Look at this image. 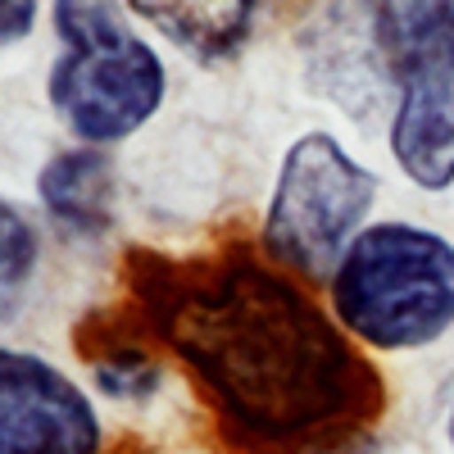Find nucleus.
<instances>
[{
	"label": "nucleus",
	"mask_w": 454,
	"mask_h": 454,
	"mask_svg": "<svg viewBox=\"0 0 454 454\" xmlns=\"http://www.w3.org/2000/svg\"><path fill=\"white\" fill-rule=\"evenodd\" d=\"M263 0H128L132 19L155 27L196 64H227L246 51Z\"/></svg>",
	"instance_id": "nucleus-8"
},
{
	"label": "nucleus",
	"mask_w": 454,
	"mask_h": 454,
	"mask_svg": "<svg viewBox=\"0 0 454 454\" xmlns=\"http://www.w3.org/2000/svg\"><path fill=\"white\" fill-rule=\"evenodd\" d=\"M327 305L368 350L432 346L454 327V241L409 218L368 223L327 278Z\"/></svg>",
	"instance_id": "nucleus-3"
},
{
	"label": "nucleus",
	"mask_w": 454,
	"mask_h": 454,
	"mask_svg": "<svg viewBox=\"0 0 454 454\" xmlns=\"http://www.w3.org/2000/svg\"><path fill=\"white\" fill-rule=\"evenodd\" d=\"M300 454H382V450H377L372 432H364V427H346V432H332V436L305 445Z\"/></svg>",
	"instance_id": "nucleus-12"
},
{
	"label": "nucleus",
	"mask_w": 454,
	"mask_h": 454,
	"mask_svg": "<svg viewBox=\"0 0 454 454\" xmlns=\"http://www.w3.org/2000/svg\"><path fill=\"white\" fill-rule=\"evenodd\" d=\"M36 14H42V0H0V51L23 46L36 32Z\"/></svg>",
	"instance_id": "nucleus-11"
},
{
	"label": "nucleus",
	"mask_w": 454,
	"mask_h": 454,
	"mask_svg": "<svg viewBox=\"0 0 454 454\" xmlns=\"http://www.w3.org/2000/svg\"><path fill=\"white\" fill-rule=\"evenodd\" d=\"M36 196L68 237H105L119 214V173L109 150L68 145L51 155L36 173Z\"/></svg>",
	"instance_id": "nucleus-7"
},
{
	"label": "nucleus",
	"mask_w": 454,
	"mask_h": 454,
	"mask_svg": "<svg viewBox=\"0 0 454 454\" xmlns=\"http://www.w3.org/2000/svg\"><path fill=\"white\" fill-rule=\"evenodd\" d=\"M150 305L155 332L192 364L232 441L300 454L382 400L340 323L259 263L173 273L150 291Z\"/></svg>",
	"instance_id": "nucleus-1"
},
{
	"label": "nucleus",
	"mask_w": 454,
	"mask_h": 454,
	"mask_svg": "<svg viewBox=\"0 0 454 454\" xmlns=\"http://www.w3.org/2000/svg\"><path fill=\"white\" fill-rule=\"evenodd\" d=\"M377 205V173L332 132H305L286 145L269 209L263 254L300 278H332Z\"/></svg>",
	"instance_id": "nucleus-5"
},
{
	"label": "nucleus",
	"mask_w": 454,
	"mask_h": 454,
	"mask_svg": "<svg viewBox=\"0 0 454 454\" xmlns=\"http://www.w3.org/2000/svg\"><path fill=\"white\" fill-rule=\"evenodd\" d=\"M445 445H450V454H454V409H450V419H445Z\"/></svg>",
	"instance_id": "nucleus-13"
},
{
	"label": "nucleus",
	"mask_w": 454,
	"mask_h": 454,
	"mask_svg": "<svg viewBox=\"0 0 454 454\" xmlns=\"http://www.w3.org/2000/svg\"><path fill=\"white\" fill-rule=\"evenodd\" d=\"M36 263H42V237H36L32 218L0 196V323L14 318V309L23 305Z\"/></svg>",
	"instance_id": "nucleus-9"
},
{
	"label": "nucleus",
	"mask_w": 454,
	"mask_h": 454,
	"mask_svg": "<svg viewBox=\"0 0 454 454\" xmlns=\"http://www.w3.org/2000/svg\"><path fill=\"white\" fill-rule=\"evenodd\" d=\"M364 19L395 87L391 160L423 186H454V0H364Z\"/></svg>",
	"instance_id": "nucleus-4"
},
{
	"label": "nucleus",
	"mask_w": 454,
	"mask_h": 454,
	"mask_svg": "<svg viewBox=\"0 0 454 454\" xmlns=\"http://www.w3.org/2000/svg\"><path fill=\"white\" fill-rule=\"evenodd\" d=\"M0 454H105L96 395L55 359L0 346Z\"/></svg>",
	"instance_id": "nucleus-6"
},
{
	"label": "nucleus",
	"mask_w": 454,
	"mask_h": 454,
	"mask_svg": "<svg viewBox=\"0 0 454 454\" xmlns=\"http://www.w3.org/2000/svg\"><path fill=\"white\" fill-rule=\"evenodd\" d=\"M91 382L100 395L119 400V404H150L164 387V364H155L145 350H109L91 359Z\"/></svg>",
	"instance_id": "nucleus-10"
},
{
	"label": "nucleus",
	"mask_w": 454,
	"mask_h": 454,
	"mask_svg": "<svg viewBox=\"0 0 454 454\" xmlns=\"http://www.w3.org/2000/svg\"><path fill=\"white\" fill-rule=\"evenodd\" d=\"M51 27L46 100L78 145H119L164 109L168 68L137 32L128 0H55Z\"/></svg>",
	"instance_id": "nucleus-2"
}]
</instances>
